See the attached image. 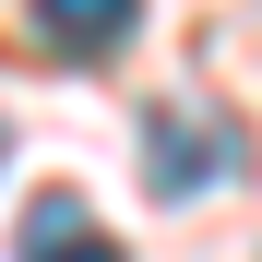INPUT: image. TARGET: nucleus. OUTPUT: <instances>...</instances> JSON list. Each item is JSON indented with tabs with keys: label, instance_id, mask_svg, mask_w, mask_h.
Here are the masks:
<instances>
[{
	"label": "nucleus",
	"instance_id": "nucleus-1",
	"mask_svg": "<svg viewBox=\"0 0 262 262\" xmlns=\"http://www.w3.org/2000/svg\"><path fill=\"white\" fill-rule=\"evenodd\" d=\"M214 179H250V131L227 107H191V96L143 107V191L155 203H203Z\"/></svg>",
	"mask_w": 262,
	"mask_h": 262
},
{
	"label": "nucleus",
	"instance_id": "nucleus-3",
	"mask_svg": "<svg viewBox=\"0 0 262 262\" xmlns=\"http://www.w3.org/2000/svg\"><path fill=\"white\" fill-rule=\"evenodd\" d=\"M24 262H131V250H119V238H107L72 191H48V203L24 214Z\"/></svg>",
	"mask_w": 262,
	"mask_h": 262
},
{
	"label": "nucleus",
	"instance_id": "nucleus-4",
	"mask_svg": "<svg viewBox=\"0 0 262 262\" xmlns=\"http://www.w3.org/2000/svg\"><path fill=\"white\" fill-rule=\"evenodd\" d=\"M0 155H12V131H0Z\"/></svg>",
	"mask_w": 262,
	"mask_h": 262
},
{
	"label": "nucleus",
	"instance_id": "nucleus-2",
	"mask_svg": "<svg viewBox=\"0 0 262 262\" xmlns=\"http://www.w3.org/2000/svg\"><path fill=\"white\" fill-rule=\"evenodd\" d=\"M24 24H36L48 60H107V48H131L143 0H24Z\"/></svg>",
	"mask_w": 262,
	"mask_h": 262
}]
</instances>
